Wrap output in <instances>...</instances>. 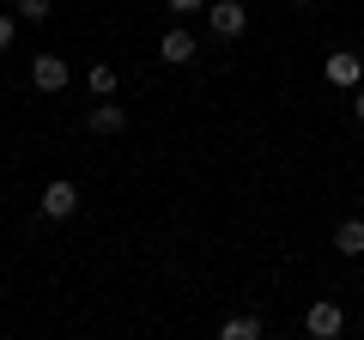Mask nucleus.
<instances>
[{"instance_id": "6e6552de", "label": "nucleus", "mask_w": 364, "mask_h": 340, "mask_svg": "<svg viewBox=\"0 0 364 340\" xmlns=\"http://www.w3.org/2000/svg\"><path fill=\"white\" fill-rule=\"evenodd\" d=\"M334 249H340V255H364V219H346V225H340V231H334Z\"/></svg>"}, {"instance_id": "1a4fd4ad", "label": "nucleus", "mask_w": 364, "mask_h": 340, "mask_svg": "<svg viewBox=\"0 0 364 340\" xmlns=\"http://www.w3.org/2000/svg\"><path fill=\"white\" fill-rule=\"evenodd\" d=\"M219 334H225V340H255V334H261V316H231Z\"/></svg>"}, {"instance_id": "9d476101", "label": "nucleus", "mask_w": 364, "mask_h": 340, "mask_svg": "<svg viewBox=\"0 0 364 340\" xmlns=\"http://www.w3.org/2000/svg\"><path fill=\"white\" fill-rule=\"evenodd\" d=\"M91 92H97V97H116V67H109V61L91 67Z\"/></svg>"}, {"instance_id": "ddd939ff", "label": "nucleus", "mask_w": 364, "mask_h": 340, "mask_svg": "<svg viewBox=\"0 0 364 340\" xmlns=\"http://www.w3.org/2000/svg\"><path fill=\"white\" fill-rule=\"evenodd\" d=\"M6 49H13V18L0 13V55H6Z\"/></svg>"}, {"instance_id": "f257e3e1", "label": "nucleus", "mask_w": 364, "mask_h": 340, "mask_svg": "<svg viewBox=\"0 0 364 340\" xmlns=\"http://www.w3.org/2000/svg\"><path fill=\"white\" fill-rule=\"evenodd\" d=\"M304 334L310 340H340L346 334V310H340L334 298H316L310 310H304Z\"/></svg>"}, {"instance_id": "423d86ee", "label": "nucleus", "mask_w": 364, "mask_h": 340, "mask_svg": "<svg viewBox=\"0 0 364 340\" xmlns=\"http://www.w3.org/2000/svg\"><path fill=\"white\" fill-rule=\"evenodd\" d=\"M195 49H200V43L188 37V31H164V37H158V55H164L170 67H188V61H195Z\"/></svg>"}, {"instance_id": "7ed1b4c3", "label": "nucleus", "mask_w": 364, "mask_h": 340, "mask_svg": "<svg viewBox=\"0 0 364 340\" xmlns=\"http://www.w3.org/2000/svg\"><path fill=\"white\" fill-rule=\"evenodd\" d=\"M322 73H328V85H340V92H358V85H364V61L352 49H334L322 61Z\"/></svg>"}, {"instance_id": "20e7f679", "label": "nucleus", "mask_w": 364, "mask_h": 340, "mask_svg": "<svg viewBox=\"0 0 364 340\" xmlns=\"http://www.w3.org/2000/svg\"><path fill=\"white\" fill-rule=\"evenodd\" d=\"M37 207H43V219H73V213H79V188L67 183V176H55V183L43 188Z\"/></svg>"}, {"instance_id": "9b49d317", "label": "nucleus", "mask_w": 364, "mask_h": 340, "mask_svg": "<svg viewBox=\"0 0 364 340\" xmlns=\"http://www.w3.org/2000/svg\"><path fill=\"white\" fill-rule=\"evenodd\" d=\"M18 13H25V18H31V25H43V18H49V13H55V0H18Z\"/></svg>"}, {"instance_id": "4468645a", "label": "nucleus", "mask_w": 364, "mask_h": 340, "mask_svg": "<svg viewBox=\"0 0 364 340\" xmlns=\"http://www.w3.org/2000/svg\"><path fill=\"white\" fill-rule=\"evenodd\" d=\"M352 116L364 122V85H358V92H352Z\"/></svg>"}, {"instance_id": "f03ea898", "label": "nucleus", "mask_w": 364, "mask_h": 340, "mask_svg": "<svg viewBox=\"0 0 364 340\" xmlns=\"http://www.w3.org/2000/svg\"><path fill=\"white\" fill-rule=\"evenodd\" d=\"M207 31L225 37V43L243 37V31H249V6H243V0H207Z\"/></svg>"}, {"instance_id": "0eeeda50", "label": "nucleus", "mask_w": 364, "mask_h": 340, "mask_svg": "<svg viewBox=\"0 0 364 340\" xmlns=\"http://www.w3.org/2000/svg\"><path fill=\"white\" fill-rule=\"evenodd\" d=\"M85 128L91 134H122V128H128V110H122V104H91Z\"/></svg>"}, {"instance_id": "f8f14e48", "label": "nucleus", "mask_w": 364, "mask_h": 340, "mask_svg": "<svg viewBox=\"0 0 364 340\" xmlns=\"http://www.w3.org/2000/svg\"><path fill=\"white\" fill-rule=\"evenodd\" d=\"M170 13H207V0H164Z\"/></svg>"}, {"instance_id": "39448f33", "label": "nucleus", "mask_w": 364, "mask_h": 340, "mask_svg": "<svg viewBox=\"0 0 364 340\" xmlns=\"http://www.w3.org/2000/svg\"><path fill=\"white\" fill-rule=\"evenodd\" d=\"M31 85L37 92H67V55H37L31 61Z\"/></svg>"}]
</instances>
